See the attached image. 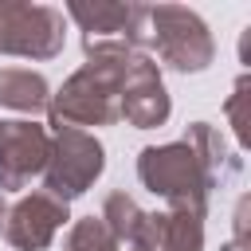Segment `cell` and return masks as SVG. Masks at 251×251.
Returning a JSON list of instances; mask_svg holds the SVG:
<instances>
[]
</instances>
